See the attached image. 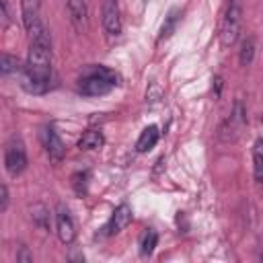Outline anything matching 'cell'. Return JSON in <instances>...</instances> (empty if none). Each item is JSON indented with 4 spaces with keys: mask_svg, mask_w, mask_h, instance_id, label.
Listing matches in <instances>:
<instances>
[{
    "mask_svg": "<svg viewBox=\"0 0 263 263\" xmlns=\"http://www.w3.org/2000/svg\"><path fill=\"white\" fill-rule=\"evenodd\" d=\"M31 220L43 228V230H49V210L43 205V203H35L31 205Z\"/></svg>",
    "mask_w": 263,
    "mask_h": 263,
    "instance_id": "cell-19",
    "label": "cell"
},
{
    "mask_svg": "<svg viewBox=\"0 0 263 263\" xmlns=\"http://www.w3.org/2000/svg\"><path fill=\"white\" fill-rule=\"evenodd\" d=\"M101 14H103V29H105L109 41L117 39L121 35V14H119L117 0H105Z\"/></svg>",
    "mask_w": 263,
    "mask_h": 263,
    "instance_id": "cell-7",
    "label": "cell"
},
{
    "mask_svg": "<svg viewBox=\"0 0 263 263\" xmlns=\"http://www.w3.org/2000/svg\"><path fill=\"white\" fill-rule=\"evenodd\" d=\"M240 27H242V8L236 0H232L224 12L222 25H220V43L222 47H232L240 35Z\"/></svg>",
    "mask_w": 263,
    "mask_h": 263,
    "instance_id": "cell-3",
    "label": "cell"
},
{
    "mask_svg": "<svg viewBox=\"0 0 263 263\" xmlns=\"http://www.w3.org/2000/svg\"><path fill=\"white\" fill-rule=\"evenodd\" d=\"M214 84H216V97H220V90H222V78H220V76H214Z\"/></svg>",
    "mask_w": 263,
    "mask_h": 263,
    "instance_id": "cell-24",
    "label": "cell"
},
{
    "mask_svg": "<svg viewBox=\"0 0 263 263\" xmlns=\"http://www.w3.org/2000/svg\"><path fill=\"white\" fill-rule=\"evenodd\" d=\"M39 8H41V0H21V14L27 31L39 21Z\"/></svg>",
    "mask_w": 263,
    "mask_h": 263,
    "instance_id": "cell-12",
    "label": "cell"
},
{
    "mask_svg": "<svg viewBox=\"0 0 263 263\" xmlns=\"http://www.w3.org/2000/svg\"><path fill=\"white\" fill-rule=\"evenodd\" d=\"M103 144H105V136L101 129H86L78 140L80 150H101Z\"/></svg>",
    "mask_w": 263,
    "mask_h": 263,
    "instance_id": "cell-13",
    "label": "cell"
},
{
    "mask_svg": "<svg viewBox=\"0 0 263 263\" xmlns=\"http://www.w3.org/2000/svg\"><path fill=\"white\" fill-rule=\"evenodd\" d=\"M8 203H10L8 187H6L4 183H0V212H6V210H8Z\"/></svg>",
    "mask_w": 263,
    "mask_h": 263,
    "instance_id": "cell-22",
    "label": "cell"
},
{
    "mask_svg": "<svg viewBox=\"0 0 263 263\" xmlns=\"http://www.w3.org/2000/svg\"><path fill=\"white\" fill-rule=\"evenodd\" d=\"M29 55L23 66V88L31 95H43L51 82V37L41 21L29 31Z\"/></svg>",
    "mask_w": 263,
    "mask_h": 263,
    "instance_id": "cell-1",
    "label": "cell"
},
{
    "mask_svg": "<svg viewBox=\"0 0 263 263\" xmlns=\"http://www.w3.org/2000/svg\"><path fill=\"white\" fill-rule=\"evenodd\" d=\"M255 37L253 35H247L240 43V51H238V62L240 66H251L253 64V58H255Z\"/></svg>",
    "mask_w": 263,
    "mask_h": 263,
    "instance_id": "cell-17",
    "label": "cell"
},
{
    "mask_svg": "<svg viewBox=\"0 0 263 263\" xmlns=\"http://www.w3.org/2000/svg\"><path fill=\"white\" fill-rule=\"evenodd\" d=\"M132 218H134L132 205H129V203H119V205L113 210V214H111V218L107 220V224L101 228L99 236H101V238H107V236L119 234V232L132 222Z\"/></svg>",
    "mask_w": 263,
    "mask_h": 263,
    "instance_id": "cell-6",
    "label": "cell"
},
{
    "mask_svg": "<svg viewBox=\"0 0 263 263\" xmlns=\"http://www.w3.org/2000/svg\"><path fill=\"white\" fill-rule=\"evenodd\" d=\"M23 62L18 55H12V53H6V51H0V74L6 76V74H16V72H23Z\"/></svg>",
    "mask_w": 263,
    "mask_h": 263,
    "instance_id": "cell-14",
    "label": "cell"
},
{
    "mask_svg": "<svg viewBox=\"0 0 263 263\" xmlns=\"http://www.w3.org/2000/svg\"><path fill=\"white\" fill-rule=\"evenodd\" d=\"M119 84V76L105 66H88L78 78V90L86 97H103Z\"/></svg>",
    "mask_w": 263,
    "mask_h": 263,
    "instance_id": "cell-2",
    "label": "cell"
},
{
    "mask_svg": "<svg viewBox=\"0 0 263 263\" xmlns=\"http://www.w3.org/2000/svg\"><path fill=\"white\" fill-rule=\"evenodd\" d=\"M41 138H43V148H45V152H47L49 160H51L53 164L62 162V160H64V156H66V144L62 142L60 134H58L51 125H47V127H43Z\"/></svg>",
    "mask_w": 263,
    "mask_h": 263,
    "instance_id": "cell-8",
    "label": "cell"
},
{
    "mask_svg": "<svg viewBox=\"0 0 263 263\" xmlns=\"http://www.w3.org/2000/svg\"><path fill=\"white\" fill-rule=\"evenodd\" d=\"M27 150L21 138H12L4 150V168L10 177H18L27 168Z\"/></svg>",
    "mask_w": 263,
    "mask_h": 263,
    "instance_id": "cell-4",
    "label": "cell"
},
{
    "mask_svg": "<svg viewBox=\"0 0 263 263\" xmlns=\"http://www.w3.org/2000/svg\"><path fill=\"white\" fill-rule=\"evenodd\" d=\"M10 25V10L8 0H0V29H6Z\"/></svg>",
    "mask_w": 263,
    "mask_h": 263,
    "instance_id": "cell-21",
    "label": "cell"
},
{
    "mask_svg": "<svg viewBox=\"0 0 263 263\" xmlns=\"http://www.w3.org/2000/svg\"><path fill=\"white\" fill-rule=\"evenodd\" d=\"M245 125H247V109L238 101V103H234V109L230 111V115L222 121L218 136L224 142H232V140H236L240 136V132L245 129Z\"/></svg>",
    "mask_w": 263,
    "mask_h": 263,
    "instance_id": "cell-5",
    "label": "cell"
},
{
    "mask_svg": "<svg viewBox=\"0 0 263 263\" xmlns=\"http://www.w3.org/2000/svg\"><path fill=\"white\" fill-rule=\"evenodd\" d=\"M156 245H158V234H156V230L146 228V230L142 232V236H140V255H142V257L152 255V251L156 249Z\"/></svg>",
    "mask_w": 263,
    "mask_h": 263,
    "instance_id": "cell-18",
    "label": "cell"
},
{
    "mask_svg": "<svg viewBox=\"0 0 263 263\" xmlns=\"http://www.w3.org/2000/svg\"><path fill=\"white\" fill-rule=\"evenodd\" d=\"M158 140H160L158 127H156V125H148V127L142 129V134H140V138H138V142H136V150H138L140 154L150 152V150L158 144Z\"/></svg>",
    "mask_w": 263,
    "mask_h": 263,
    "instance_id": "cell-11",
    "label": "cell"
},
{
    "mask_svg": "<svg viewBox=\"0 0 263 263\" xmlns=\"http://www.w3.org/2000/svg\"><path fill=\"white\" fill-rule=\"evenodd\" d=\"M179 21H181V10H179V8H173V10L166 14V18H164V23H162V27H160L158 41H162V39L171 37V35L175 33V29H177Z\"/></svg>",
    "mask_w": 263,
    "mask_h": 263,
    "instance_id": "cell-16",
    "label": "cell"
},
{
    "mask_svg": "<svg viewBox=\"0 0 263 263\" xmlns=\"http://www.w3.org/2000/svg\"><path fill=\"white\" fill-rule=\"evenodd\" d=\"M86 179H88V173H76L72 177V187L78 195H84L86 193Z\"/></svg>",
    "mask_w": 263,
    "mask_h": 263,
    "instance_id": "cell-20",
    "label": "cell"
},
{
    "mask_svg": "<svg viewBox=\"0 0 263 263\" xmlns=\"http://www.w3.org/2000/svg\"><path fill=\"white\" fill-rule=\"evenodd\" d=\"M16 259H18V261H33V255L27 251L25 245H21V251L16 253Z\"/></svg>",
    "mask_w": 263,
    "mask_h": 263,
    "instance_id": "cell-23",
    "label": "cell"
},
{
    "mask_svg": "<svg viewBox=\"0 0 263 263\" xmlns=\"http://www.w3.org/2000/svg\"><path fill=\"white\" fill-rule=\"evenodd\" d=\"M66 6H68V14H70V21L76 27V31L86 29V25H88L86 0H66Z\"/></svg>",
    "mask_w": 263,
    "mask_h": 263,
    "instance_id": "cell-10",
    "label": "cell"
},
{
    "mask_svg": "<svg viewBox=\"0 0 263 263\" xmlns=\"http://www.w3.org/2000/svg\"><path fill=\"white\" fill-rule=\"evenodd\" d=\"M55 232H58V238L64 242V245H72L74 238H76V228H74V220L68 212L66 205H58V212H55Z\"/></svg>",
    "mask_w": 263,
    "mask_h": 263,
    "instance_id": "cell-9",
    "label": "cell"
},
{
    "mask_svg": "<svg viewBox=\"0 0 263 263\" xmlns=\"http://www.w3.org/2000/svg\"><path fill=\"white\" fill-rule=\"evenodd\" d=\"M253 177L257 183L263 179V140L257 138L253 144Z\"/></svg>",
    "mask_w": 263,
    "mask_h": 263,
    "instance_id": "cell-15",
    "label": "cell"
}]
</instances>
